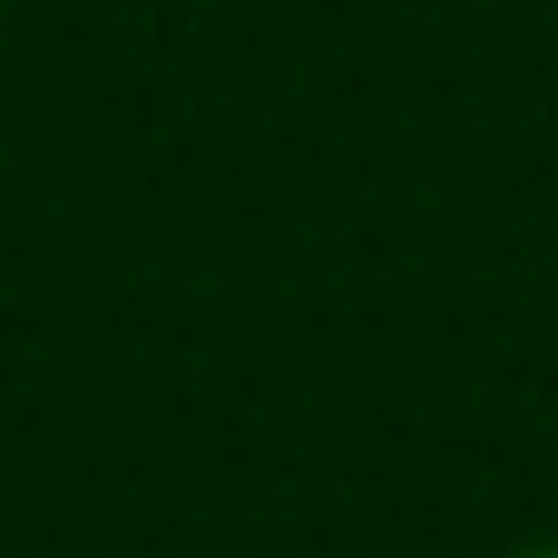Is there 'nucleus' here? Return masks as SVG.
Masks as SVG:
<instances>
[{"instance_id": "f257e3e1", "label": "nucleus", "mask_w": 558, "mask_h": 558, "mask_svg": "<svg viewBox=\"0 0 558 558\" xmlns=\"http://www.w3.org/2000/svg\"><path fill=\"white\" fill-rule=\"evenodd\" d=\"M500 558H558V539H520V549H500Z\"/></svg>"}]
</instances>
